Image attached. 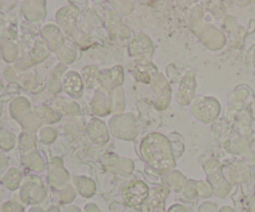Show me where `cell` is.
<instances>
[{
    "label": "cell",
    "instance_id": "obj_1",
    "mask_svg": "<svg viewBox=\"0 0 255 212\" xmlns=\"http://www.w3.org/2000/svg\"><path fill=\"white\" fill-rule=\"evenodd\" d=\"M148 196V189L141 181H133L127 185L124 190V199L131 206L141 205Z\"/></svg>",
    "mask_w": 255,
    "mask_h": 212
}]
</instances>
